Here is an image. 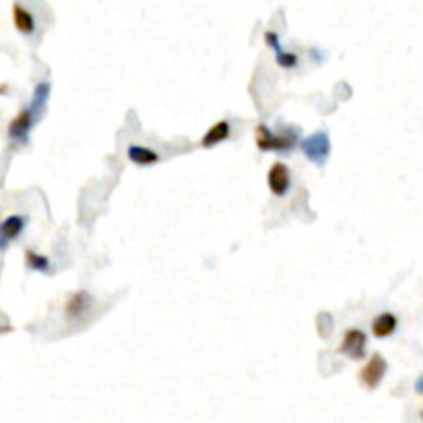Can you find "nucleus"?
Instances as JSON below:
<instances>
[{
  "instance_id": "1",
  "label": "nucleus",
  "mask_w": 423,
  "mask_h": 423,
  "mask_svg": "<svg viewBox=\"0 0 423 423\" xmlns=\"http://www.w3.org/2000/svg\"><path fill=\"white\" fill-rule=\"evenodd\" d=\"M254 141L258 151H275V153H291L297 143H301V130L294 124H281L271 130L267 124L254 128Z\"/></svg>"
},
{
  "instance_id": "2",
  "label": "nucleus",
  "mask_w": 423,
  "mask_h": 423,
  "mask_svg": "<svg viewBox=\"0 0 423 423\" xmlns=\"http://www.w3.org/2000/svg\"><path fill=\"white\" fill-rule=\"evenodd\" d=\"M299 149H301V153H304V157H306L308 161H312L314 166L322 168V166L326 164V159L331 157L333 143H331L328 132H324V130H316V132H312L310 136L301 139Z\"/></svg>"
},
{
  "instance_id": "3",
  "label": "nucleus",
  "mask_w": 423,
  "mask_h": 423,
  "mask_svg": "<svg viewBox=\"0 0 423 423\" xmlns=\"http://www.w3.org/2000/svg\"><path fill=\"white\" fill-rule=\"evenodd\" d=\"M386 372H388V361H386V358L382 353L376 351V353H372L368 358V361L363 363L358 378H360V382L368 390H376L382 384V380H384Z\"/></svg>"
},
{
  "instance_id": "4",
  "label": "nucleus",
  "mask_w": 423,
  "mask_h": 423,
  "mask_svg": "<svg viewBox=\"0 0 423 423\" xmlns=\"http://www.w3.org/2000/svg\"><path fill=\"white\" fill-rule=\"evenodd\" d=\"M40 118H42V116H40V114H36V112H33L29 106L21 107V109H19V114L9 122V128H6L9 139H11V141H15V143L25 145V143H27V139H29L31 128L36 127V122H38Z\"/></svg>"
},
{
  "instance_id": "5",
  "label": "nucleus",
  "mask_w": 423,
  "mask_h": 423,
  "mask_svg": "<svg viewBox=\"0 0 423 423\" xmlns=\"http://www.w3.org/2000/svg\"><path fill=\"white\" fill-rule=\"evenodd\" d=\"M341 355L349 358L353 361H361L365 358V351H368V335L361 331V328H347L345 335L341 338L337 349Z\"/></svg>"
},
{
  "instance_id": "6",
  "label": "nucleus",
  "mask_w": 423,
  "mask_h": 423,
  "mask_svg": "<svg viewBox=\"0 0 423 423\" xmlns=\"http://www.w3.org/2000/svg\"><path fill=\"white\" fill-rule=\"evenodd\" d=\"M95 304V297L93 294H89L87 289H77L73 291L70 296L66 297V304H64V318L68 322H79L81 318H85L91 308Z\"/></svg>"
},
{
  "instance_id": "7",
  "label": "nucleus",
  "mask_w": 423,
  "mask_h": 423,
  "mask_svg": "<svg viewBox=\"0 0 423 423\" xmlns=\"http://www.w3.org/2000/svg\"><path fill=\"white\" fill-rule=\"evenodd\" d=\"M267 184H269V191L277 198H283L287 196V192L291 191V169L285 161H275L269 173H267Z\"/></svg>"
},
{
  "instance_id": "8",
  "label": "nucleus",
  "mask_w": 423,
  "mask_h": 423,
  "mask_svg": "<svg viewBox=\"0 0 423 423\" xmlns=\"http://www.w3.org/2000/svg\"><path fill=\"white\" fill-rule=\"evenodd\" d=\"M27 225V217L25 215H9L4 221H0V250L4 252L6 246L15 240L21 237V233L25 232Z\"/></svg>"
},
{
  "instance_id": "9",
  "label": "nucleus",
  "mask_w": 423,
  "mask_h": 423,
  "mask_svg": "<svg viewBox=\"0 0 423 423\" xmlns=\"http://www.w3.org/2000/svg\"><path fill=\"white\" fill-rule=\"evenodd\" d=\"M232 136V122L230 120H219L213 127L207 128V132L200 139V147L203 149H213L221 143H225Z\"/></svg>"
},
{
  "instance_id": "10",
  "label": "nucleus",
  "mask_w": 423,
  "mask_h": 423,
  "mask_svg": "<svg viewBox=\"0 0 423 423\" xmlns=\"http://www.w3.org/2000/svg\"><path fill=\"white\" fill-rule=\"evenodd\" d=\"M127 157L130 164L139 166V168H151V166H157L161 155L155 151V149L145 147V145H128L127 147Z\"/></svg>"
},
{
  "instance_id": "11",
  "label": "nucleus",
  "mask_w": 423,
  "mask_h": 423,
  "mask_svg": "<svg viewBox=\"0 0 423 423\" xmlns=\"http://www.w3.org/2000/svg\"><path fill=\"white\" fill-rule=\"evenodd\" d=\"M399 328V318L392 312H382L372 320V335L376 338L392 337Z\"/></svg>"
},
{
  "instance_id": "12",
  "label": "nucleus",
  "mask_w": 423,
  "mask_h": 423,
  "mask_svg": "<svg viewBox=\"0 0 423 423\" xmlns=\"http://www.w3.org/2000/svg\"><path fill=\"white\" fill-rule=\"evenodd\" d=\"M13 23H15V29L23 33V36H33L36 33V15L25 9L23 4H13Z\"/></svg>"
},
{
  "instance_id": "13",
  "label": "nucleus",
  "mask_w": 423,
  "mask_h": 423,
  "mask_svg": "<svg viewBox=\"0 0 423 423\" xmlns=\"http://www.w3.org/2000/svg\"><path fill=\"white\" fill-rule=\"evenodd\" d=\"M25 267L29 271L42 273V275H52V260L45 254H40L38 250H33V248H27L25 250Z\"/></svg>"
},
{
  "instance_id": "14",
  "label": "nucleus",
  "mask_w": 423,
  "mask_h": 423,
  "mask_svg": "<svg viewBox=\"0 0 423 423\" xmlns=\"http://www.w3.org/2000/svg\"><path fill=\"white\" fill-rule=\"evenodd\" d=\"M50 93H52V83L50 81H40V83L33 87V95H31V104L29 107L42 116L43 109L48 106V100H50Z\"/></svg>"
},
{
  "instance_id": "15",
  "label": "nucleus",
  "mask_w": 423,
  "mask_h": 423,
  "mask_svg": "<svg viewBox=\"0 0 423 423\" xmlns=\"http://www.w3.org/2000/svg\"><path fill=\"white\" fill-rule=\"evenodd\" d=\"M275 63L283 68V70H294L299 66V56H297L296 52H289V50H283V52H279L275 54Z\"/></svg>"
},
{
  "instance_id": "16",
  "label": "nucleus",
  "mask_w": 423,
  "mask_h": 423,
  "mask_svg": "<svg viewBox=\"0 0 423 423\" xmlns=\"http://www.w3.org/2000/svg\"><path fill=\"white\" fill-rule=\"evenodd\" d=\"M264 43L275 52V54H279V52H283L285 48H283V43H281V38H279V33L277 31H273V29H269V31H264Z\"/></svg>"
},
{
  "instance_id": "17",
  "label": "nucleus",
  "mask_w": 423,
  "mask_h": 423,
  "mask_svg": "<svg viewBox=\"0 0 423 423\" xmlns=\"http://www.w3.org/2000/svg\"><path fill=\"white\" fill-rule=\"evenodd\" d=\"M415 392L423 397V376H419V378L415 380Z\"/></svg>"
},
{
  "instance_id": "18",
  "label": "nucleus",
  "mask_w": 423,
  "mask_h": 423,
  "mask_svg": "<svg viewBox=\"0 0 423 423\" xmlns=\"http://www.w3.org/2000/svg\"><path fill=\"white\" fill-rule=\"evenodd\" d=\"M0 93H9V85H0Z\"/></svg>"
},
{
  "instance_id": "19",
  "label": "nucleus",
  "mask_w": 423,
  "mask_h": 423,
  "mask_svg": "<svg viewBox=\"0 0 423 423\" xmlns=\"http://www.w3.org/2000/svg\"><path fill=\"white\" fill-rule=\"evenodd\" d=\"M422 419H423V411H422Z\"/></svg>"
}]
</instances>
